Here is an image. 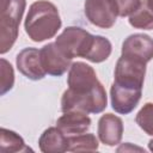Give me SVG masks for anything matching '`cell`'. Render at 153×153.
<instances>
[{
	"instance_id": "1",
	"label": "cell",
	"mask_w": 153,
	"mask_h": 153,
	"mask_svg": "<svg viewBox=\"0 0 153 153\" xmlns=\"http://www.w3.org/2000/svg\"><path fill=\"white\" fill-rule=\"evenodd\" d=\"M61 24L57 7L50 1L38 0L30 6L24 27L33 42H43L53 38L60 30Z\"/></svg>"
},
{
	"instance_id": "2",
	"label": "cell",
	"mask_w": 153,
	"mask_h": 153,
	"mask_svg": "<svg viewBox=\"0 0 153 153\" xmlns=\"http://www.w3.org/2000/svg\"><path fill=\"white\" fill-rule=\"evenodd\" d=\"M25 0H0V53H7L18 37Z\"/></svg>"
},
{
	"instance_id": "3",
	"label": "cell",
	"mask_w": 153,
	"mask_h": 153,
	"mask_svg": "<svg viewBox=\"0 0 153 153\" xmlns=\"http://www.w3.org/2000/svg\"><path fill=\"white\" fill-rule=\"evenodd\" d=\"M106 104L108 97L102 84L85 94H75L67 88L61 98L62 112L81 111L85 114H99L106 108Z\"/></svg>"
},
{
	"instance_id": "4",
	"label": "cell",
	"mask_w": 153,
	"mask_h": 153,
	"mask_svg": "<svg viewBox=\"0 0 153 153\" xmlns=\"http://www.w3.org/2000/svg\"><path fill=\"white\" fill-rule=\"evenodd\" d=\"M146 62L121 55L115 67V80L114 82L126 87L142 90L143 80L146 75Z\"/></svg>"
},
{
	"instance_id": "5",
	"label": "cell",
	"mask_w": 153,
	"mask_h": 153,
	"mask_svg": "<svg viewBox=\"0 0 153 153\" xmlns=\"http://www.w3.org/2000/svg\"><path fill=\"white\" fill-rule=\"evenodd\" d=\"M93 35L78 26L66 27L56 38L55 44L68 59L84 57Z\"/></svg>"
},
{
	"instance_id": "6",
	"label": "cell",
	"mask_w": 153,
	"mask_h": 153,
	"mask_svg": "<svg viewBox=\"0 0 153 153\" xmlns=\"http://www.w3.org/2000/svg\"><path fill=\"white\" fill-rule=\"evenodd\" d=\"M67 84L71 92L75 94H85L94 90L100 81L91 66L86 65L85 62L76 61L69 67Z\"/></svg>"
},
{
	"instance_id": "7",
	"label": "cell",
	"mask_w": 153,
	"mask_h": 153,
	"mask_svg": "<svg viewBox=\"0 0 153 153\" xmlns=\"http://www.w3.org/2000/svg\"><path fill=\"white\" fill-rule=\"evenodd\" d=\"M85 16L90 23L102 29H110L118 17L117 6L114 0H86Z\"/></svg>"
},
{
	"instance_id": "8",
	"label": "cell",
	"mask_w": 153,
	"mask_h": 153,
	"mask_svg": "<svg viewBox=\"0 0 153 153\" xmlns=\"http://www.w3.org/2000/svg\"><path fill=\"white\" fill-rule=\"evenodd\" d=\"M142 90L126 87L112 82L110 88V98L112 109L122 115H127L131 112L141 99Z\"/></svg>"
},
{
	"instance_id": "9",
	"label": "cell",
	"mask_w": 153,
	"mask_h": 153,
	"mask_svg": "<svg viewBox=\"0 0 153 153\" xmlns=\"http://www.w3.org/2000/svg\"><path fill=\"white\" fill-rule=\"evenodd\" d=\"M41 62L47 74L53 76H60L67 72L71 67V59L63 55V53L54 43L45 44L41 50Z\"/></svg>"
},
{
	"instance_id": "10",
	"label": "cell",
	"mask_w": 153,
	"mask_h": 153,
	"mask_svg": "<svg viewBox=\"0 0 153 153\" xmlns=\"http://www.w3.org/2000/svg\"><path fill=\"white\" fill-rule=\"evenodd\" d=\"M18 71L31 80H41L45 76V71L41 62L39 50L36 48L23 49L16 59Z\"/></svg>"
},
{
	"instance_id": "11",
	"label": "cell",
	"mask_w": 153,
	"mask_h": 153,
	"mask_svg": "<svg viewBox=\"0 0 153 153\" xmlns=\"http://www.w3.org/2000/svg\"><path fill=\"white\" fill-rule=\"evenodd\" d=\"M122 55L130 56L147 63L153 59V39L143 33L130 35L122 44Z\"/></svg>"
},
{
	"instance_id": "12",
	"label": "cell",
	"mask_w": 153,
	"mask_h": 153,
	"mask_svg": "<svg viewBox=\"0 0 153 153\" xmlns=\"http://www.w3.org/2000/svg\"><path fill=\"white\" fill-rule=\"evenodd\" d=\"M123 135V122L114 114H105L98 121V137L106 146H116Z\"/></svg>"
},
{
	"instance_id": "13",
	"label": "cell",
	"mask_w": 153,
	"mask_h": 153,
	"mask_svg": "<svg viewBox=\"0 0 153 153\" xmlns=\"http://www.w3.org/2000/svg\"><path fill=\"white\" fill-rule=\"evenodd\" d=\"M56 127L67 136L86 133L91 127V118L81 111H67L57 120Z\"/></svg>"
},
{
	"instance_id": "14",
	"label": "cell",
	"mask_w": 153,
	"mask_h": 153,
	"mask_svg": "<svg viewBox=\"0 0 153 153\" xmlns=\"http://www.w3.org/2000/svg\"><path fill=\"white\" fill-rule=\"evenodd\" d=\"M39 149L43 153H62L68 151V136L57 127H50L39 137Z\"/></svg>"
},
{
	"instance_id": "15",
	"label": "cell",
	"mask_w": 153,
	"mask_h": 153,
	"mask_svg": "<svg viewBox=\"0 0 153 153\" xmlns=\"http://www.w3.org/2000/svg\"><path fill=\"white\" fill-rule=\"evenodd\" d=\"M111 48V43L108 38L103 36H92L84 59L94 63L103 62L110 56Z\"/></svg>"
},
{
	"instance_id": "16",
	"label": "cell",
	"mask_w": 153,
	"mask_h": 153,
	"mask_svg": "<svg viewBox=\"0 0 153 153\" xmlns=\"http://www.w3.org/2000/svg\"><path fill=\"white\" fill-rule=\"evenodd\" d=\"M31 151L24 140L14 131L6 128L0 129V153H14V152H27Z\"/></svg>"
},
{
	"instance_id": "17",
	"label": "cell",
	"mask_w": 153,
	"mask_h": 153,
	"mask_svg": "<svg viewBox=\"0 0 153 153\" xmlns=\"http://www.w3.org/2000/svg\"><path fill=\"white\" fill-rule=\"evenodd\" d=\"M129 24L135 29L153 30V10L147 0L141 1L139 7L129 16Z\"/></svg>"
},
{
	"instance_id": "18",
	"label": "cell",
	"mask_w": 153,
	"mask_h": 153,
	"mask_svg": "<svg viewBox=\"0 0 153 153\" xmlns=\"http://www.w3.org/2000/svg\"><path fill=\"white\" fill-rule=\"evenodd\" d=\"M98 149V140L93 134H78L68 136V151L71 152H94Z\"/></svg>"
},
{
	"instance_id": "19",
	"label": "cell",
	"mask_w": 153,
	"mask_h": 153,
	"mask_svg": "<svg viewBox=\"0 0 153 153\" xmlns=\"http://www.w3.org/2000/svg\"><path fill=\"white\" fill-rule=\"evenodd\" d=\"M137 126L148 135H153V103H146L136 114Z\"/></svg>"
},
{
	"instance_id": "20",
	"label": "cell",
	"mask_w": 153,
	"mask_h": 153,
	"mask_svg": "<svg viewBox=\"0 0 153 153\" xmlns=\"http://www.w3.org/2000/svg\"><path fill=\"white\" fill-rule=\"evenodd\" d=\"M0 67H1V85H0V94L4 96L6 92H8L14 84V73L11 63H8L5 59L0 60Z\"/></svg>"
},
{
	"instance_id": "21",
	"label": "cell",
	"mask_w": 153,
	"mask_h": 153,
	"mask_svg": "<svg viewBox=\"0 0 153 153\" xmlns=\"http://www.w3.org/2000/svg\"><path fill=\"white\" fill-rule=\"evenodd\" d=\"M114 1L117 6L120 17L130 16L139 7V5L141 2V0H114Z\"/></svg>"
},
{
	"instance_id": "22",
	"label": "cell",
	"mask_w": 153,
	"mask_h": 153,
	"mask_svg": "<svg viewBox=\"0 0 153 153\" xmlns=\"http://www.w3.org/2000/svg\"><path fill=\"white\" fill-rule=\"evenodd\" d=\"M127 149H130V151H140V152H145L142 148H140V147H133V146H129V143H127V145H123V146H121V147H118L117 148V151L118 152H121V151H127Z\"/></svg>"
},
{
	"instance_id": "23",
	"label": "cell",
	"mask_w": 153,
	"mask_h": 153,
	"mask_svg": "<svg viewBox=\"0 0 153 153\" xmlns=\"http://www.w3.org/2000/svg\"><path fill=\"white\" fill-rule=\"evenodd\" d=\"M148 148H149V151L153 152V139L149 140V142H148Z\"/></svg>"
},
{
	"instance_id": "24",
	"label": "cell",
	"mask_w": 153,
	"mask_h": 153,
	"mask_svg": "<svg viewBox=\"0 0 153 153\" xmlns=\"http://www.w3.org/2000/svg\"><path fill=\"white\" fill-rule=\"evenodd\" d=\"M147 2H148V5H149V7L153 10V0H147Z\"/></svg>"
}]
</instances>
